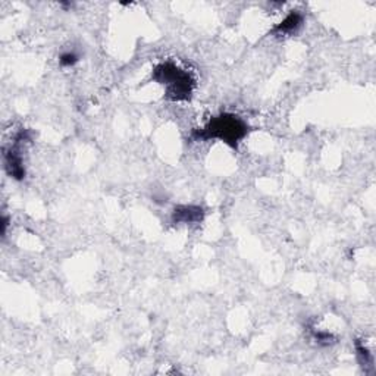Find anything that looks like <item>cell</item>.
Instances as JSON below:
<instances>
[{
    "mask_svg": "<svg viewBox=\"0 0 376 376\" xmlns=\"http://www.w3.org/2000/svg\"><path fill=\"white\" fill-rule=\"evenodd\" d=\"M175 215H182V218H179L178 221H182V222H194V221L200 219V216H202V209H199V207H182V209H178V212L175 210Z\"/></svg>",
    "mask_w": 376,
    "mask_h": 376,
    "instance_id": "obj_4",
    "label": "cell"
},
{
    "mask_svg": "<svg viewBox=\"0 0 376 376\" xmlns=\"http://www.w3.org/2000/svg\"><path fill=\"white\" fill-rule=\"evenodd\" d=\"M301 24V17L298 14H291L288 17L285 18L284 22H281V25H278L275 28V31L278 33H291L294 31L298 25Z\"/></svg>",
    "mask_w": 376,
    "mask_h": 376,
    "instance_id": "obj_3",
    "label": "cell"
},
{
    "mask_svg": "<svg viewBox=\"0 0 376 376\" xmlns=\"http://www.w3.org/2000/svg\"><path fill=\"white\" fill-rule=\"evenodd\" d=\"M75 62H77V56L72 54V53L64 54L62 59H60V64H62V65H72V64H75Z\"/></svg>",
    "mask_w": 376,
    "mask_h": 376,
    "instance_id": "obj_5",
    "label": "cell"
},
{
    "mask_svg": "<svg viewBox=\"0 0 376 376\" xmlns=\"http://www.w3.org/2000/svg\"><path fill=\"white\" fill-rule=\"evenodd\" d=\"M154 80L166 86V94L172 100H185L191 94L193 80L185 71L172 64H163L154 69Z\"/></svg>",
    "mask_w": 376,
    "mask_h": 376,
    "instance_id": "obj_2",
    "label": "cell"
},
{
    "mask_svg": "<svg viewBox=\"0 0 376 376\" xmlns=\"http://www.w3.org/2000/svg\"><path fill=\"white\" fill-rule=\"evenodd\" d=\"M247 134V125L234 115H221L209 122L200 133L199 138H219L231 146H237L241 138Z\"/></svg>",
    "mask_w": 376,
    "mask_h": 376,
    "instance_id": "obj_1",
    "label": "cell"
}]
</instances>
